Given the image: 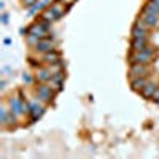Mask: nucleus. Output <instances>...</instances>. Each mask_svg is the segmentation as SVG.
I'll return each instance as SVG.
<instances>
[{
	"mask_svg": "<svg viewBox=\"0 0 159 159\" xmlns=\"http://www.w3.org/2000/svg\"><path fill=\"white\" fill-rule=\"evenodd\" d=\"M43 59H45V62H48V64H57L59 59H61V56L57 54V52H54V51H48Z\"/></svg>",
	"mask_w": 159,
	"mask_h": 159,
	"instance_id": "11",
	"label": "nucleus"
},
{
	"mask_svg": "<svg viewBox=\"0 0 159 159\" xmlns=\"http://www.w3.org/2000/svg\"><path fill=\"white\" fill-rule=\"evenodd\" d=\"M57 2H61V3H64L65 7H69V5H72L75 0H57Z\"/></svg>",
	"mask_w": 159,
	"mask_h": 159,
	"instance_id": "20",
	"label": "nucleus"
},
{
	"mask_svg": "<svg viewBox=\"0 0 159 159\" xmlns=\"http://www.w3.org/2000/svg\"><path fill=\"white\" fill-rule=\"evenodd\" d=\"M29 111H30V116H32V121H37V119L43 115L45 108L40 107L37 102H34V103H30V110H29Z\"/></svg>",
	"mask_w": 159,
	"mask_h": 159,
	"instance_id": "6",
	"label": "nucleus"
},
{
	"mask_svg": "<svg viewBox=\"0 0 159 159\" xmlns=\"http://www.w3.org/2000/svg\"><path fill=\"white\" fill-rule=\"evenodd\" d=\"M2 22L3 24H8V15H2Z\"/></svg>",
	"mask_w": 159,
	"mask_h": 159,
	"instance_id": "23",
	"label": "nucleus"
},
{
	"mask_svg": "<svg viewBox=\"0 0 159 159\" xmlns=\"http://www.w3.org/2000/svg\"><path fill=\"white\" fill-rule=\"evenodd\" d=\"M22 78H24V81H25V83H30V81H32L30 75H27V73H24V75H22Z\"/></svg>",
	"mask_w": 159,
	"mask_h": 159,
	"instance_id": "21",
	"label": "nucleus"
},
{
	"mask_svg": "<svg viewBox=\"0 0 159 159\" xmlns=\"http://www.w3.org/2000/svg\"><path fill=\"white\" fill-rule=\"evenodd\" d=\"M153 52L154 49H145V51H137V54H134L130 57L132 64H148L153 59Z\"/></svg>",
	"mask_w": 159,
	"mask_h": 159,
	"instance_id": "2",
	"label": "nucleus"
},
{
	"mask_svg": "<svg viewBox=\"0 0 159 159\" xmlns=\"http://www.w3.org/2000/svg\"><path fill=\"white\" fill-rule=\"evenodd\" d=\"M15 121H16V119H15V116H13V111H10L8 116H7V123L5 124H13Z\"/></svg>",
	"mask_w": 159,
	"mask_h": 159,
	"instance_id": "19",
	"label": "nucleus"
},
{
	"mask_svg": "<svg viewBox=\"0 0 159 159\" xmlns=\"http://www.w3.org/2000/svg\"><path fill=\"white\" fill-rule=\"evenodd\" d=\"M153 3H156V5H159V0H151Z\"/></svg>",
	"mask_w": 159,
	"mask_h": 159,
	"instance_id": "24",
	"label": "nucleus"
},
{
	"mask_svg": "<svg viewBox=\"0 0 159 159\" xmlns=\"http://www.w3.org/2000/svg\"><path fill=\"white\" fill-rule=\"evenodd\" d=\"M157 89H156V84L154 83H147V84H145V88L142 89V94L145 96V97H153L154 96V92H156Z\"/></svg>",
	"mask_w": 159,
	"mask_h": 159,
	"instance_id": "9",
	"label": "nucleus"
},
{
	"mask_svg": "<svg viewBox=\"0 0 159 159\" xmlns=\"http://www.w3.org/2000/svg\"><path fill=\"white\" fill-rule=\"evenodd\" d=\"M64 3H61V2H57V3H54L51 7V10H52V13L56 15V18H61L62 15H64Z\"/></svg>",
	"mask_w": 159,
	"mask_h": 159,
	"instance_id": "14",
	"label": "nucleus"
},
{
	"mask_svg": "<svg viewBox=\"0 0 159 159\" xmlns=\"http://www.w3.org/2000/svg\"><path fill=\"white\" fill-rule=\"evenodd\" d=\"M45 5H48V0H45V2H40V3H35V5H32V10H30V13H29V15H35V13H37L40 8H43Z\"/></svg>",
	"mask_w": 159,
	"mask_h": 159,
	"instance_id": "17",
	"label": "nucleus"
},
{
	"mask_svg": "<svg viewBox=\"0 0 159 159\" xmlns=\"http://www.w3.org/2000/svg\"><path fill=\"white\" fill-rule=\"evenodd\" d=\"M37 96H38V99H42L43 102H49V100L52 99V88L45 86V84L38 86V89H37Z\"/></svg>",
	"mask_w": 159,
	"mask_h": 159,
	"instance_id": "3",
	"label": "nucleus"
},
{
	"mask_svg": "<svg viewBox=\"0 0 159 159\" xmlns=\"http://www.w3.org/2000/svg\"><path fill=\"white\" fill-rule=\"evenodd\" d=\"M130 75L132 76H145L147 75V67H145V64H132Z\"/></svg>",
	"mask_w": 159,
	"mask_h": 159,
	"instance_id": "5",
	"label": "nucleus"
},
{
	"mask_svg": "<svg viewBox=\"0 0 159 159\" xmlns=\"http://www.w3.org/2000/svg\"><path fill=\"white\" fill-rule=\"evenodd\" d=\"M145 84H147L145 76H135V80H132V88H134L135 91H142L145 88Z\"/></svg>",
	"mask_w": 159,
	"mask_h": 159,
	"instance_id": "10",
	"label": "nucleus"
},
{
	"mask_svg": "<svg viewBox=\"0 0 159 159\" xmlns=\"http://www.w3.org/2000/svg\"><path fill=\"white\" fill-rule=\"evenodd\" d=\"M143 15H156V16H159V5L150 2L148 5L143 7Z\"/></svg>",
	"mask_w": 159,
	"mask_h": 159,
	"instance_id": "8",
	"label": "nucleus"
},
{
	"mask_svg": "<svg viewBox=\"0 0 159 159\" xmlns=\"http://www.w3.org/2000/svg\"><path fill=\"white\" fill-rule=\"evenodd\" d=\"M145 35H147V29L140 27L139 24L134 25V29H132V37H134V38H147Z\"/></svg>",
	"mask_w": 159,
	"mask_h": 159,
	"instance_id": "13",
	"label": "nucleus"
},
{
	"mask_svg": "<svg viewBox=\"0 0 159 159\" xmlns=\"http://www.w3.org/2000/svg\"><path fill=\"white\" fill-rule=\"evenodd\" d=\"M7 116H8V111L5 108H2V110H0V121H2L3 124L7 123Z\"/></svg>",
	"mask_w": 159,
	"mask_h": 159,
	"instance_id": "18",
	"label": "nucleus"
},
{
	"mask_svg": "<svg viewBox=\"0 0 159 159\" xmlns=\"http://www.w3.org/2000/svg\"><path fill=\"white\" fill-rule=\"evenodd\" d=\"M35 49L40 51V52H48V51H52V49H54V43H52L51 40H48V38L40 40V42L35 45Z\"/></svg>",
	"mask_w": 159,
	"mask_h": 159,
	"instance_id": "4",
	"label": "nucleus"
},
{
	"mask_svg": "<svg viewBox=\"0 0 159 159\" xmlns=\"http://www.w3.org/2000/svg\"><path fill=\"white\" fill-rule=\"evenodd\" d=\"M147 46V38H134L132 40V49L134 51H145Z\"/></svg>",
	"mask_w": 159,
	"mask_h": 159,
	"instance_id": "7",
	"label": "nucleus"
},
{
	"mask_svg": "<svg viewBox=\"0 0 159 159\" xmlns=\"http://www.w3.org/2000/svg\"><path fill=\"white\" fill-rule=\"evenodd\" d=\"M52 19H56V15L52 13V10H51V8H48V10L43 13V21H46V22H51Z\"/></svg>",
	"mask_w": 159,
	"mask_h": 159,
	"instance_id": "16",
	"label": "nucleus"
},
{
	"mask_svg": "<svg viewBox=\"0 0 159 159\" xmlns=\"http://www.w3.org/2000/svg\"><path fill=\"white\" fill-rule=\"evenodd\" d=\"M10 107H11V111L15 115H24L25 111L30 110V105H27L19 97H11L10 99Z\"/></svg>",
	"mask_w": 159,
	"mask_h": 159,
	"instance_id": "1",
	"label": "nucleus"
},
{
	"mask_svg": "<svg viewBox=\"0 0 159 159\" xmlns=\"http://www.w3.org/2000/svg\"><path fill=\"white\" fill-rule=\"evenodd\" d=\"M51 78H52V73L51 70H46V69H40L37 73V80H40V81H49Z\"/></svg>",
	"mask_w": 159,
	"mask_h": 159,
	"instance_id": "12",
	"label": "nucleus"
},
{
	"mask_svg": "<svg viewBox=\"0 0 159 159\" xmlns=\"http://www.w3.org/2000/svg\"><path fill=\"white\" fill-rule=\"evenodd\" d=\"M143 21L147 22L150 27H153V25H157V16H156V15H143Z\"/></svg>",
	"mask_w": 159,
	"mask_h": 159,
	"instance_id": "15",
	"label": "nucleus"
},
{
	"mask_svg": "<svg viewBox=\"0 0 159 159\" xmlns=\"http://www.w3.org/2000/svg\"><path fill=\"white\" fill-rule=\"evenodd\" d=\"M35 2H37V0H24V5H25V7H30V5H34Z\"/></svg>",
	"mask_w": 159,
	"mask_h": 159,
	"instance_id": "22",
	"label": "nucleus"
}]
</instances>
